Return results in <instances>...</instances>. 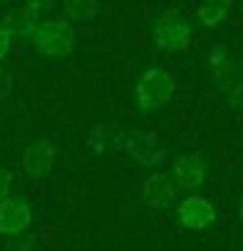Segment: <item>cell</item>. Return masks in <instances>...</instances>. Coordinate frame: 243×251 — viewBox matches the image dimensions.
<instances>
[{"label": "cell", "mask_w": 243, "mask_h": 251, "mask_svg": "<svg viewBox=\"0 0 243 251\" xmlns=\"http://www.w3.org/2000/svg\"><path fill=\"white\" fill-rule=\"evenodd\" d=\"M34 50L45 58H66L76 50V31L71 29L68 21H60V19H50V21H42L37 24L34 34Z\"/></svg>", "instance_id": "cell-1"}, {"label": "cell", "mask_w": 243, "mask_h": 251, "mask_svg": "<svg viewBox=\"0 0 243 251\" xmlns=\"http://www.w3.org/2000/svg\"><path fill=\"white\" fill-rule=\"evenodd\" d=\"M172 94H175V78L165 68L144 71L136 84V102L141 110H157V107L170 105Z\"/></svg>", "instance_id": "cell-2"}, {"label": "cell", "mask_w": 243, "mask_h": 251, "mask_svg": "<svg viewBox=\"0 0 243 251\" xmlns=\"http://www.w3.org/2000/svg\"><path fill=\"white\" fill-rule=\"evenodd\" d=\"M154 45L160 47L162 52H180L191 45V26L180 13L175 11H165L154 19Z\"/></svg>", "instance_id": "cell-3"}, {"label": "cell", "mask_w": 243, "mask_h": 251, "mask_svg": "<svg viewBox=\"0 0 243 251\" xmlns=\"http://www.w3.org/2000/svg\"><path fill=\"white\" fill-rule=\"evenodd\" d=\"M209 63H212V74H215L217 89L230 97L233 107H241L243 105V71L235 63L227 60L225 47H215Z\"/></svg>", "instance_id": "cell-4"}, {"label": "cell", "mask_w": 243, "mask_h": 251, "mask_svg": "<svg viewBox=\"0 0 243 251\" xmlns=\"http://www.w3.org/2000/svg\"><path fill=\"white\" fill-rule=\"evenodd\" d=\"M31 201L26 196L16 194V196H5L0 201V233L3 235H19L31 225Z\"/></svg>", "instance_id": "cell-5"}, {"label": "cell", "mask_w": 243, "mask_h": 251, "mask_svg": "<svg viewBox=\"0 0 243 251\" xmlns=\"http://www.w3.org/2000/svg\"><path fill=\"white\" fill-rule=\"evenodd\" d=\"M178 220L186 230H204L217 220V209L209 199L191 194L178 204Z\"/></svg>", "instance_id": "cell-6"}, {"label": "cell", "mask_w": 243, "mask_h": 251, "mask_svg": "<svg viewBox=\"0 0 243 251\" xmlns=\"http://www.w3.org/2000/svg\"><path fill=\"white\" fill-rule=\"evenodd\" d=\"M123 152L128 157H133L139 165H144V168H154V165L162 162V149H160V144H157V136L152 131L125 133Z\"/></svg>", "instance_id": "cell-7"}, {"label": "cell", "mask_w": 243, "mask_h": 251, "mask_svg": "<svg viewBox=\"0 0 243 251\" xmlns=\"http://www.w3.org/2000/svg\"><path fill=\"white\" fill-rule=\"evenodd\" d=\"M55 157H58V152H55V141L42 139V141H37V144L24 149L21 168L31 178H47L55 168Z\"/></svg>", "instance_id": "cell-8"}, {"label": "cell", "mask_w": 243, "mask_h": 251, "mask_svg": "<svg viewBox=\"0 0 243 251\" xmlns=\"http://www.w3.org/2000/svg\"><path fill=\"white\" fill-rule=\"evenodd\" d=\"M141 199H144V204L152 209H168L178 199V188H175L170 176H165V173H152V176L144 180V186H141Z\"/></svg>", "instance_id": "cell-9"}, {"label": "cell", "mask_w": 243, "mask_h": 251, "mask_svg": "<svg viewBox=\"0 0 243 251\" xmlns=\"http://www.w3.org/2000/svg\"><path fill=\"white\" fill-rule=\"evenodd\" d=\"M172 178H175V186L180 188H199L207 180V162L194 152L180 154L172 162Z\"/></svg>", "instance_id": "cell-10"}, {"label": "cell", "mask_w": 243, "mask_h": 251, "mask_svg": "<svg viewBox=\"0 0 243 251\" xmlns=\"http://www.w3.org/2000/svg\"><path fill=\"white\" fill-rule=\"evenodd\" d=\"M123 139H125V133L121 128H115V126H110V123H99V126H94V128L89 131L86 144H89L92 152L105 154V152H121Z\"/></svg>", "instance_id": "cell-11"}, {"label": "cell", "mask_w": 243, "mask_h": 251, "mask_svg": "<svg viewBox=\"0 0 243 251\" xmlns=\"http://www.w3.org/2000/svg\"><path fill=\"white\" fill-rule=\"evenodd\" d=\"M5 29L11 31V37H29L37 29V11L29 5L24 8H13L5 16Z\"/></svg>", "instance_id": "cell-12"}, {"label": "cell", "mask_w": 243, "mask_h": 251, "mask_svg": "<svg viewBox=\"0 0 243 251\" xmlns=\"http://www.w3.org/2000/svg\"><path fill=\"white\" fill-rule=\"evenodd\" d=\"M233 0H199V5H196V16H199V21L204 26H217L219 21L227 16L230 11Z\"/></svg>", "instance_id": "cell-13"}, {"label": "cell", "mask_w": 243, "mask_h": 251, "mask_svg": "<svg viewBox=\"0 0 243 251\" xmlns=\"http://www.w3.org/2000/svg\"><path fill=\"white\" fill-rule=\"evenodd\" d=\"M99 0H63V11L71 21H89L99 13Z\"/></svg>", "instance_id": "cell-14"}, {"label": "cell", "mask_w": 243, "mask_h": 251, "mask_svg": "<svg viewBox=\"0 0 243 251\" xmlns=\"http://www.w3.org/2000/svg\"><path fill=\"white\" fill-rule=\"evenodd\" d=\"M5 251H42V246H39V238H37V235H31V238H24V241L11 243Z\"/></svg>", "instance_id": "cell-15"}, {"label": "cell", "mask_w": 243, "mask_h": 251, "mask_svg": "<svg viewBox=\"0 0 243 251\" xmlns=\"http://www.w3.org/2000/svg\"><path fill=\"white\" fill-rule=\"evenodd\" d=\"M11 42H13L11 31H8L5 26H0V60L8 58V52H11Z\"/></svg>", "instance_id": "cell-16"}, {"label": "cell", "mask_w": 243, "mask_h": 251, "mask_svg": "<svg viewBox=\"0 0 243 251\" xmlns=\"http://www.w3.org/2000/svg\"><path fill=\"white\" fill-rule=\"evenodd\" d=\"M11 183H13V176H11L5 168H0V201L8 196V188H11Z\"/></svg>", "instance_id": "cell-17"}, {"label": "cell", "mask_w": 243, "mask_h": 251, "mask_svg": "<svg viewBox=\"0 0 243 251\" xmlns=\"http://www.w3.org/2000/svg\"><path fill=\"white\" fill-rule=\"evenodd\" d=\"M11 84H13L11 74H5V71L0 68V100H5L8 94H11Z\"/></svg>", "instance_id": "cell-18"}, {"label": "cell", "mask_w": 243, "mask_h": 251, "mask_svg": "<svg viewBox=\"0 0 243 251\" xmlns=\"http://www.w3.org/2000/svg\"><path fill=\"white\" fill-rule=\"evenodd\" d=\"M29 8H34V11H42V8H50L55 0H26Z\"/></svg>", "instance_id": "cell-19"}, {"label": "cell", "mask_w": 243, "mask_h": 251, "mask_svg": "<svg viewBox=\"0 0 243 251\" xmlns=\"http://www.w3.org/2000/svg\"><path fill=\"white\" fill-rule=\"evenodd\" d=\"M238 217L243 220V194H241V199H238Z\"/></svg>", "instance_id": "cell-20"}, {"label": "cell", "mask_w": 243, "mask_h": 251, "mask_svg": "<svg viewBox=\"0 0 243 251\" xmlns=\"http://www.w3.org/2000/svg\"><path fill=\"white\" fill-rule=\"evenodd\" d=\"M241 251H243V241H241Z\"/></svg>", "instance_id": "cell-21"}, {"label": "cell", "mask_w": 243, "mask_h": 251, "mask_svg": "<svg viewBox=\"0 0 243 251\" xmlns=\"http://www.w3.org/2000/svg\"><path fill=\"white\" fill-rule=\"evenodd\" d=\"M0 3H3V0H0Z\"/></svg>", "instance_id": "cell-22"}]
</instances>
